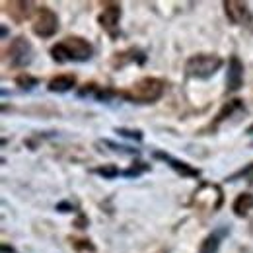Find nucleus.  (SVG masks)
Returning a JSON list of instances; mask_svg holds the SVG:
<instances>
[{
  "label": "nucleus",
  "instance_id": "nucleus-1",
  "mask_svg": "<svg viewBox=\"0 0 253 253\" xmlns=\"http://www.w3.org/2000/svg\"><path fill=\"white\" fill-rule=\"evenodd\" d=\"M92 55H94L92 43L78 35L64 37L63 41L51 47V57L57 63H84L90 61Z\"/></svg>",
  "mask_w": 253,
  "mask_h": 253
},
{
  "label": "nucleus",
  "instance_id": "nucleus-2",
  "mask_svg": "<svg viewBox=\"0 0 253 253\" xmlns=\"http://www.w3.org/2000/svg\"><path fill=\"white\" fill-rule=\"evenodd\" d=\"M164 94H166V82L154 76L140 78L128 90L121 92V95L132 103H156Z\"/></svg>",
  "mask_w": 253,
  "mask_h": 253
},
{
  "label": "nucleus",
  "instance_id": "nucleus-3",
  "mask_svg": "<svg viewBox=\"0 0 253 253\" xmlns=\"http://www.w3.org/2000/svg\"><path fill=\"white\" fill-rule=\"evenodd\" d=\"M224 64L218 55H209V53H201V55H193L189 61L185 63V72L191 78H199V80H207L211 76H214L220 66Z\"/></svg>",
  "mask_w": 253,
  "mask_h": 253
},
{
  "label": "nucleus",
  "instance_id": "nucleus-4",
  "mask_svg": "<svg viewBox=\"0 0 253 253\" xmlns=\"http://www.w3.org/2000/svg\"><path fill=\"white\" fill-rule=\"evenodd\" d=\"M4 59L12 68H26L33 61V45L30 43L28 37L20 35L14 41H10V45L4 51Z\"/></svg>",
  "mask_w": 253,
  "mask_h": 253
},
{
  "label": "nucleus",
  "instance_id": "nucleus-5",
  "mask_svg": "<svg viewBox=\"0 0 253 253\" xmlns=\"http://www.w3.org/2000/svg\"><path fill=\"white\" fill-rule=\"evenodd\" d=\"M33 33L41 39H49L53 37L55 33L59 32V16L47 8V6H41L37 8L35 12V18H33V26H32Z\"/></svg>",
  "mask_w": 253,
  "mask_h": 253
},
{
  "label": "nucleus",
  "instance_id": "nucleus-6",
  "mask_svg": "<svg viewBox=\"0 0 253 253\" xmlns=\"http://www.w3.org/2000/svg\"><path fill=\"white\" fill-rule=\"evenodd\" d=\"M99 26L109 33L111 37H117L119 33V22H121V4L117 2H105L103 4V10L97 18Z\"/></svg>",
  "mask_w": 253,
  "mask_h": 253
},
{
  "label": "nucleus",
  "instance_id": "nucleus-7",
  "mask_svg": "<svg viewBox=\"0 0 253 253\" xmlns=\"http://www.w3.org/2000/svg\"><path fill=\"white\" fill-rule=\"evenodd\" d=\"M224 12H226V18H228L234 26H250L253 22L252 12H250V8H248L246 2L226 0V2H224Z\"/></svg>",
  "mask_w": 253,
  "mask_h": 253
},
{
  "label": "nucleus",
  "instance_id": "nucleus-8",
  "mask_svg": "<svg viewBox=\"0 0 253 253\" xmlns=\"http://www.w3.org/2000/svg\"><path fill=\"white\" fill-rule=\"evenodd\" d=\"M244 84V63L232 55L228 61V74H226V90L228 92H238Z\"/></svg>",
  "mask_w": 253,
  "mask_h": 253
},
{
  "label": "nucleus",
  "instance_id": "nucleus-9",
  "mask_svg": "<svg viewBox=\"0 0 253 253\" xmlns=\"http://www.w3.org/2000/svg\"><path fill=\"white\" fill-rule=\"evenodd\" d=\"M6 14L16 22L22 24L33 14V2H4Z\"/></svg>",
  "mask_w": 253,
  "mask_h": 253
},
{
  "label": "nucleus",
  "instance_id": "nucleus-10",
  "mask_svg": "<svg viewBox=\"0 0 253 253\" xmlns=\"http://www.w3.org/2000/svg\"><path fill=\"white\" fill-rule=\"evenodd\" d=\"M156 158L160 160H164L171 169H175L181 177H199V169L197 168H191L187 162H181V160H177V158H173V156H169V154H164V152H156L154 154Z\"/></svg>",
  "mask_w": 253,
  "mask_h": 253
},
{
  "label": "nucleus",
  "instance_id": "nucleus-11",
  "mask_svg": "<svg viewBox=\"0 0 253 253\" xmlns=\"http://www.w3.org/2000/svg\"><path fill=\"white\" fill-rule=\"evenodd\" d=\"M74 86H76V78L72 74H59V76L49 80V90L51 92H59V94L72 90Z\"/></svg>",
  "mask_w": 253,
  "mask_h": 253
},
{
  "label": "nucleus",
  "instance_id": "nucleus-12",
  "mask_svg": "<svg viewBox=\"0 0 253 253\" xmlns=\"http://www.w3.org/2000/svg\"><path fill=\"white\" fill-rule=\"evenodd\" d=\"M232 211L236 216H248L253 211V195L252 193H242L236 197L234 205H232Z\"/></svg>",
  "mask_w": 253,
  "mask_h": 253
},
{
  "label": "nucleus",
  "instance_id": "nucleus-13",
  "mask_svg": "<svg viewBox=\"0 0 253 253\" xmlns=\"http://www.w3.org/2000/svg\"><path fill=\"white\" fill-rule=\"evenodd\" d=\"M220 242L222 238L214 232V234H211V236H207L205 238V242L201 244V250L199 253H216L218 252V248H220Z\"/></svg>",
  "mask_w": 253,
  "mask_h": 253
},
{
  "label": "nucleus",
  "instance_id": "nucleus-14",
  "mask_svg": "<svg viewBox=\"0 0 253 253\" xmlns=\"http://www.w3.org/2000/svg\"><path fill=\"white\" fill-rule=\"evenodd\" d=\"M238 107H242V99H232V101H228L224 107H222V111L216 115V123H220V121H224L226 117H230Z\"/></svg>",
  "mask_w": 253,
  "mask_h": 253
},
{
  "label": "nucleus",
  "instance_id": "nucleus-15",
  "mask_svg": "<svg viewBox=\"0 0 253 253\" xmlns=\"http://www.w3.org/2000/svg\"><path fill=\"white\" fill-rule=\"evenodd\" d=\"M136 55H140V51H136V49H128L125 53H117L115 59H113V66H123L125 63H130V61L136 59Z\"/></svg>",
  "mask_w": 253,
  "mask_h": 253
},
{
  "label": "nucleus",
  "instance_id": "nucleus-16",
  "mask_svg": "<svg viewBox=\"0 0 253 253\" xmlns=\"http://www.w3.org/2000/svg\"><path fill=\"white\" fill-rule=\"evenodd\" d=\"M16 84H18L20 88H24V90H30V88H33V86L39 84V80L33 78V76H30V74H20V76L16 78Z\"/></svg>",
  "mask_w": 253,
  "mask_h": 253
},
{
  "label": "nucleus",
  "instance_id": "nucleus-17",
  "mask_svg": "<svg viewBox=\"0 0 253 253\" xmlns=\"http://www.w3.org/2000/svg\"><path fill=\"white\" fill-rule=\"evenodd\" d=\"M148 169V166H144L142 162H136L134 166H130L126 171H123V175H126V177H136V175H140L142 171H146Z\"/></svg>",
  "mask_w": 253,
  "mask_h": 253
},
{
  "label": "nucleus",
  "instance_id": "nucleus-18",
  "mask_svg": "<svg viewBox=\"0 0 253 253\" xmlns=\"http://www.w3.org/2000/svg\"><path fill=\"white\" fill-rule=\"evenodd\" d=\"M95 173L103 175L105 179H111V177L119 175V169H117L115 166H103V168H97V169H95Z\"/></svg>",
  "mask_w": 253,
  "mask_h": 253
},
{
  "label": "nucleus",
  "instance_id": "nucleus-19",
  "mask_svg": "<svg viewBox=\"0 0 253 253\" xmlns=\"http://www.w3.org/2000/svg\"><path fill=\"white\" fill-rule=\"evenodd\" d=\"M117 132H121V134H125V136H130V138H136V140H140V138H142L140 130H126V128H117Z\"/></svg>",
  "mask_w": 253,
  "mask_h": 253
},
{
  "label": "nucleus",
  "instance_id": "nucleus-20",
  "mask_svg": "<svg viewBox=\"0 0 253 253\" xmlns=\"http://www.w3.org/2000/svg\"><path fill=\"white\" fill-rule=\"evenodd\" d=\"M248 134H253V123L250 126H248Z\"/></svg>",
  "mask_w": 253,
  "mask_h": 253
}]
</instances>
